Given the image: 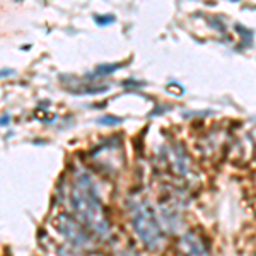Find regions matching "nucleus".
Returning a JSON list of instances; mask_svg holds the SVG:
<instances>
[{"label":"nucleus","instance_id":"obj_1","mask_svg":"<svg viewBox=\"0 0 256 256\" xmlns=\"http://www.w3.org/2000/svg\"><path fill=\"white\" fill-rule=\"evenodd\" d=\"M68 200L70 208L76 214V218L86 229L99 238L108 236L110 222L106 218L104 208H102L96 183H94L89 172L82 171V169L76 172Z\"/></svg>","mask_w":256,"mask_h":256},{"label":"nucleus","instance_id":"obj_2","mask_svg":"<svg viewBox=\"0 0 256 256\" xmlns=\"http://www.w3.org/2000/svg\"><path fill=\"white\" fill-rule=\"evenodd\" d=\"M130 220L135 234L148 250H158L164 242L162 226L148 202H137L130 207Z\"/></svg>","mask_w":256,"mask_h":256},{"label":"nucleus","instance_id":"obj_3","mask_svg":"<svg viewBox=\"0 0 256 256\" xmlns=\"http://www.w3.org/2000/svg\"><path fill=\"white\" fill-rule=\"evenodd\" d=\"M55 226L58 232L64 236L72 246L80 248L89 244V234L86 232V227L77 218L70 217L68 214H60L55 218Z\"/></svg>","mask_w":256,"mask_h":256},{"label":"nucleus","instance_id":"obj_4","mask_svg":"<svg viewBox=\"0 0 256 256\" xmlns=\"http://www.w3.org/2000/svg\"><path fill=\"white\" fill-rule=\"evenodd\" d=\"M178 250L183 256H208V246L195 230H190L180 238Z\"/></svg>","mask_w":256,"mask_h":256},{"label":"nucleus","instance_id":"obj_5","mask_svg":"<svg viewBox=\"0 0 256 256\" xmlns=\"http://www.w3.org/2000/svg\"><path fill=\"white\" fill-rule=\"evenodd\" d=\"M169 159L172 160V168H174L178 174L186 176L190 172V159L181 146H174L171 148V158Z\"/></svg>","mask_w":256,"mask_h":256},{"label":"nucleus","instance_id":"obj_6","mask_svg":"<svg viewBox=\"0 0 256 256\" xmlns=\"http://www.w3.org/2000/svg\"><path fill=\"white\" fill-rule=\"evenodd\" d=\"M122 68V65H99L98 70L94 72L92 77H101V76H110L111 72H114V70Z\"/></svg>","mask_w":256,"mask_h":256},{"label":"nucleus","instance_id":"obj_7","mask_svg":"<svg viewBox=\"0 0 256 256\" xmlns=\"http://www.w3.org/2000/svg\"><path fill=\"white\" fill-rule=\"evenodd\" d=\"M94 20L99 26H110V24L114 22V18L113 16H94Z\"/></svg>","mask_w":256,"mask_h":256},{"label":"nucleus","instance_id":"obj_8","mask_svg":"<svg viewBox=\"0 0 256 256\" xmlns=\"http://www.w3.org/2000/svg\"><path fill=\"white\" fill-rule=\"evenodd\" d=\"M98 123H101V125H116V123H122V120L116 116H102L98 120Z\"/></svg>","mask_w":256,"mask_h":256},{"label":"nucleus","instance_id":"obj_9","mask_svg":"<svg viewBox=\"0 0 256 256\" xmlns=\"http://www.w3.org/2000/svg\"><path fill=\"white\" fill-rule=\"evenodd\" d=\"M9 122H10V118H9V116H7V114H4V116H2V126L9 125Z\"/></svg>","mask_w":256,"mask_h":256}]
</instances>
